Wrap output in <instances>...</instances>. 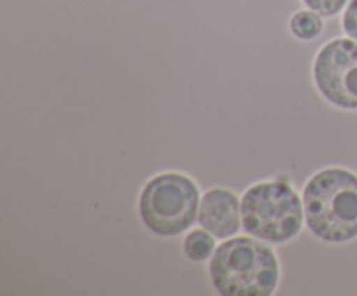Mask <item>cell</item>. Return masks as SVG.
I'll return each mask as SVG.
<instances>
[{
  "label": "cell",
  "mask_w": 357,
  "mask_h": 296,
  "mask_svg": "<svg viewBox=\"0 0 357 296\" xmlns=\"http://www.w3.org/2000/svg\"><path fill=\"white\" fill-rule=\"evenodd\" d=\"M303 212L310 232L326 242L357 237V174L342 167L319 171L303 188Z\"/></svg>",
  "instance_id": "1"
},
{
  "label": "cell",
  "mask_w": 357,
  "mask_h": 296,
  "mask_svg": "<svg viewBox=\"0 0 357 296\" xmlns=\"http://www.w3.org/2000/svg\"><path fill=\"white\" fill-rule=\"evenodd\" d=\"M209 275L220 295L268 296L279 284V263L265 244L251 237H234L215 251Z\"/></svg>",
  "instance_id": "2"
},
{
  "label": "cell",
  "mask_w": 357,
  "mask_h": 296,
  "mask_svg": "<svg viewBox=\"0 0 357 296\" xmlns=\"http://www.w3.org/2000/svg\"><path fill=\"white\" fill-rule=\"evenodd\" d=\"M243 226L251 237L281 244L298 235L303 201L286 181H264L248 188L241 201Z\"/></svg>",
  "instance_id": "3"
},
{
  "label": "cell",
  "mask_w": 357,
  "mask_h": 296,
  "mask_svg": "<svg viewBox=\"0 0 357 296\" xmlns=\"http://www.w3.org/2000/svg\"><path fill=\"white\" fill-rule=\"evenodd\" d=\"M199 187L181 173L153 176L139 195V216L150 232L173 237L190 228L199 211Z\"/></svg>",
  "instance_id": "4"
},
{
  "label": "cell",
  "mask_w": 357,
  "mask_h": 296,
  "mask_svg": "<svg viewBox=\"0 0 357 296\" xmlns=\"http://www.w3.org/2000/svg\"><path fill=\"white\" fill-rule=\"evenodd\" d=\"M314 82L331 104L357 110V40L328 42L314 61Z\"/></svg>",
  "instance_id": "5"
},
{
  "label": "cell",
  "mask_w": 357,
  "mask_h": 296,
  "mask_svg": "<svg viewBox=\"0 0 357 296\" xmlns=\"http://www.w3.org/2000/svg\"><path fill=\"white\" fill-rule=\"evenodd\" d=\"M199 223L216 239H230L241 228V202L234 192L227 188L208 190L199 204Z\"/></svg>",
  "instance_id": "6"
},
{
  "label": "cell",
  "mask_w": 357,
  "mask_h": 296,
  "mask_svg": "<svg viewBox=\"0 0 357 296\" xmlns=\"http://www.w3.org/2000/svg\"><path fill=\"white\" fill-rule=\"evenodd\" d=\"M289 30L300 40H314L323 31V16L310 9L298 10L289 20Z\"/></svg>",
  "instance_id": "7"
},
{
  "label": "cell",
  "mask_w": 357,
  "mask_h": 296,
  "mask_svg": "<svg viewBox=\"0 0 357 296\" xmlns=\"http://www.w3.org/2000/svg\"><path fill=\"white\" fill-rule=\"evenodd\" d=\"M215 235L209 233L206 228L194 230L183 240V251L188 260L192 261L209 260L213 251H215Z\"/></svg>",
  "instance_id": "8"
},
{
  "label": "cell",
  "mask_w": 357,
  "mask_h": 296,
  "mask_svg": "<svg viewBox=\"0 0 357 296\" xmlns=\"http://www.w3.org/2000/svg\"><path fill=\"white\" fill-rule=\"evenodd\" d=\"M307 9L321 14L323 17H333L347 7L349 0H302Z\"/></svg>",
  "instance_id": "9"
},
{
  "label": "cell",
  "mask_w": 357,
  "mask_h": 296,
  "mask_svg": "<svg viewBox=\"0 0 357 296\" xmlns=\"http://www.w3.org/2000/svg\"><path fill=\"white\" fill-rule=\"evenodd\" d=\"M342 26L349 37L357 40V0H349L342 16Z\"/></svg>",
  "instance_id": "10"
}]
</instances>
